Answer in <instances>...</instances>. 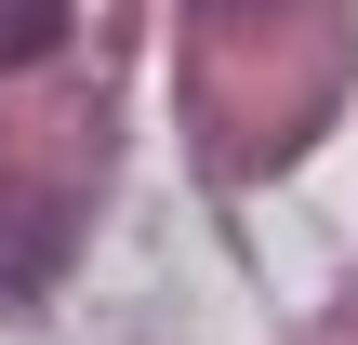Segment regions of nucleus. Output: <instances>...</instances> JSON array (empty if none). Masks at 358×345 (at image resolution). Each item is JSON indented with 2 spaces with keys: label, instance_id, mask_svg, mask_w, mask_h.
Instances as JSON below:
<instances>
[{
  "label": "nucleus",
  "instance_id": "obj_1",
  "mask_svg": "<svg viewBox=\"0 0 358 345\" xmlns=\"http://www.w3.org/2000/svg\"><path fill=\"white\" fill-rule=\"evenodd\" d=\"M53 266H66V213L53 199H0V306H27Z\"/></svg>",
  "mask_w": 358,
  "mask_h": 345
},
{
  "label": "nucleus",
  "instance_id": "obj_2",
  "mask_svg": "<svg viewBox=\"0 0 358 345\" xmlns=\"http://www.w3.org/2000/svg\"><path fill=\"white\" fill-rule=\"evenodd\" d=\"M66 40V0H0V66H40Z\"/></svg>",
  "mask_w": 358,
  "mask_h": 345
},
{
  "label": "nucleus",
  "instance_id": "obj_3",
  "mask_svg": "<svg viewBox=\"0 0 358 345\" xmlns=\"http://www.w3.org/2000/svg\"><path fill=\"white\" fill-rule=\"evenodd\" d=\"M213 13H226V0H213Z\"/></svg>",
  "mask_w": 358,
  "mask_h": 345
}]
</instances>
